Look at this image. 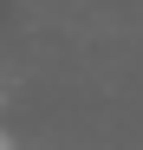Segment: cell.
<instances>
[{"label": "cell", "instance_id": "1", "mask_svg": "<svg viewBox=\"0 0 143 150\" xmlns=\"http://www.w3.org/2000/svg\"><path fill=\"white\" fill-rule=\"evenodd\" d=\"M0 150H13V131H7V124H0Z\"/></svg>", "mask_w": 143, "mask_h": 150}]
</instances>
